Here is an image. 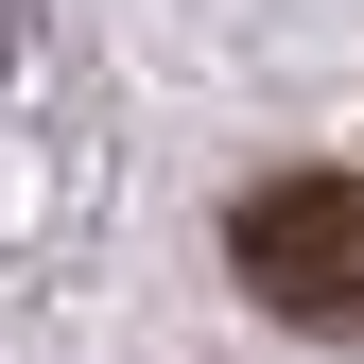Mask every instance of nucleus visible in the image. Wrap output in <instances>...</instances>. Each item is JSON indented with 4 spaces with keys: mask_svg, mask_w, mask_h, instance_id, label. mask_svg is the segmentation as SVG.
<instances>
[{
    "mask_svg": "<svg viewBox=\"0 0 364 364\" xmlns=\"http://www.w3.org/2000/svg\"><path fill=\"white\" fill-rule=\"evenodd\" d=\"M225 260H243V295L278 312V330L364 347V173H260V191L225 208Z\"/></svg>",
    "mask_w": 364,
    "mask_h": 364,
    "instance_id": "nucleus-1",
    "label": "nucleus"
}]
</instances>
